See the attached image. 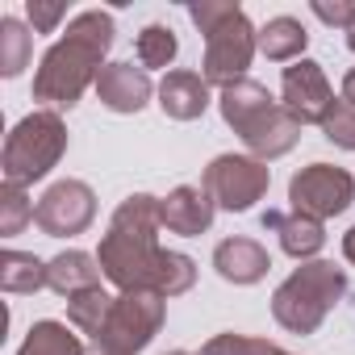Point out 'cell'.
<instances>
[{
	"label": "cell",
	"instance_id": "6da1fadb",
	"mask_svg": "<svg viewBox=\"0 0 355 355\" xmlns=\"http://www.w3.org/2000/svg\"><path fill=\"white\" fill-rule=\"evenodd\" d=\"M159 230V197L150 193H130L113 209L96 247V263L117 293H155L167 301L197 284V263L184 251H163Z\"/></svg>",
	"mask_w": 355,
	"mask_h": 355
},
{
	"label": "cell",
	"instance_id": "7a4b0ae2",
	"mask_svg": "<svg viewBox=\"0 0 355 355\" xmlns=\"http://www.w3.org/2000/svg\"><path fill=\"white\" fill-rule=\"evenodd\" d=\"M117 26L105 9H84L67 21V30L46 46L38 71H34V101L46 109H76L88 88H96L101 71L109 67L105 55L113 51Z\"/></svg>",
	"mask_w": 355,
	"mask_h": 355
},
{
	"label": "cell",
	"instance_id": "3957f363",
	"mask_svg": "<svg viewBox=\"0 0 355 355\" xmlns=\"http://www.w3.org/2000/svg\"><path fill=\"white\" fill-rule=\"evenodd\" d=\"M218 109H222V121L243 138L247 155H255L263 163L288 155L301 142V121L259 80H239V84L222 88Z\"/></svg>",
	"mask_w": 355,
	"mask_h": 355
},
{
	"label": "cell",
	"instance_id": "277c9868",
	"mask_svg": "<svg viewBox=\"0 0 355 355\" xmlns=\"http://www.w3.org/2000/svg\"><path fill=\"white\" fill-rule=\"evenodd\" d=\"M347 297V268L330 259L297 263L272 293V318L288 334H318L330 309Z\"/></svg>",
	"mask_w": 355,
	"mask_h": 355
},
{
	"label": "cell",
	"instance_id": "5b68a950",
	"mask_svg": "<svg viewBox=\"0 0 355 355\" xmlns=\"http://www.w3.org/2000/svg\"><path fill=\"white\" fill-rule=\"evenodd\" d=\"M67 155V121L55 109H34L26 113L9 138H5V155H0V171L5 184H38L59 167V159Z\"/></svg>",
	"mask_w": 355,
	"mask_h": 355
},
{
	"label": "cell",
	"instance_id": "8992f818",
	"mask_svg": "<svg viewBox=\"0 0 355 355\" xmlns=\"http://www.w3.org/2000/svg\"><path fill=\"white\" fill-rule=\"evenodd\" d=\"M163 318H167L163 297H155V293H117V301L105 318V330L92 338V347L105 351V355H138V351L150 347Z\"/></svg>",
	"mask_w": 355,
	"mask_h": 355
},
{
	"label": "cell",
	"instance_id": "52a82bcc",
	"mask_svg": "<svg viewBox=\"0 0 355 355\" xmlns=\"http://www.w3.org/2000/svg\"><path fill=\"white\" fill-rule=\"evenodd\" d=\"M201 189L214 197L218 209L247 214V209H255V201L268 197L272 167L255 155H218V159H209V167L201 175Z\"/></svg>",
	"mask_w": 355,
	"mask_h": 355
},
{
	"label": "cell",
	"instance_id": "ba28073f",
	"mask_svg": "<svg viewBox=\"0 0 355 355\" xmlns=\"http://www.w3.org/2000/svg\"><path fill=\"white\" fill-rule=\"evenodd\" d=\"M259 51V30L251 26V17L243 9H234L218 30L205 34V59H201V76L214 88H230L239 80H247V67Z\"/></svg>",
	"mask_w": 355,
	"mask_h": 355
},
{
	"label": "cell",
	"instance_id": "9c48e42d",
	"mask_svg": "<svg viewBox=\"0 0 355 355\" xmlns=\"http://www.w3.org/2000/svg\"><path fill=\"white\" fill-rule=\"evenodd\" d=\"M351 201H355V175L347 167L309 163V167H301L288 180V205H293V214L326 222V218L347 214Z\"/></svg>",
	"mask_w": 355,
	"mask_h": 355
},
{
	"label": "cell",
	"instance_id": "30bf717a",
	"mask_svg": "<svg viewBox=\"0 0 355 355\" xmlns=\"http://www.w3.org/2000/svg\"><path fill=\"white\" fill-rule=\"evenodd\" d=\"M96 222V193L84 180H55L34 209V226L46 239H76Z\"/></svg>",
	"mask_w": 355,
	"mask_h": 355
},
{
	"label": "cell",
	"instance_id": "8fae6325",
	"mask_svg": "<svg viewBox=\"0 0 355 355\" xmlns=\"http://www.w3.org/2000/svg\"><path fill=\"white\" fill-rule=\"evenodd\" d=\"M280 105L301 121V125H322L330 117V109L338 105L326 71L318 59H297L284 67L280 76Z\"/></svg>",
	"mask_w": 355,
	"mask_h": 355
},
{
	"label": "cell",
	"instance_id": "7c38bea8",
	"mask_svg": "<svg viewBox=\"0 0 355 355\" xmlns=\"http://www.w3.org/2000/svg\"><path fill=\"white\" fill-rule=\"evenodd\" d=\"M159 218H163V230L167 234L201 239V234H209V226L218 218V205H214V197L201 184H180V189H171L159 201Z\"/></svg>",
	"mask_w": 355,
	"mask_h": 355
},
{
	"label": "cell",
	"instance_id": "4fadbf2b",
	"mask_svg": "<svg viewBox=\"0 0 355 355\" xmlns=\"http://www.w3.org/2000/svg\"><path fill=\"white\" fill-rule=\"evenodd\" d=\"M155 92L159 88L150 84V71L134 63H109L96 80V101L109 113H142Z\"/></svg>",
	"mask_w": 355,
	"mask_h": 355
},
{
	"label": "cell",
	"instance_id": "5bb4252c",
	"mask_svg": "<svg viewBox=\"0 0 355 355\" xmlns=\"http://www.w3.org/2000/svg\"><path fill=\"white\" fill-rule=\"evenodd\" d=\"M259 226L276 234L280 251L297 263H309L322 247H326V226L318 218H305V214H284V209H263L259 214Z\"/></svg>",
	"mask_w": 355,
	"mask_h": 355
},
{
	"label": "cell",
	"instance_id": "9a60e30c",
	"mask_svg": "<svg viewBox=\"0 0 355 355\" xmlns=\"http://www.w3.org/2000/svg\"><path fill=\"white\" fill-rule=\"evenodd\" d=\"M214 272L226 280V284H259L268 272H272V255L263 243L247 239V234H234V239H222L214 247Z\"/></svg>",
	"mask_w": 355,
	"mask_h": 355
},
{
	"label": "cell",
	"instance_id": "2e32d148",
	"mask_svg": "<svg viewBox=\"0 0 355 355\" xmlns=\"http://www.w3.org/2000/svg\"><path fill=\"white\" fill-rule=\"evenodd\" d=\"M155 96H159V109H163L171 121H197V117H205V109H209V101H214L205 76H201V71H189V67L167 71Z\"/></svg>",
	"mask_w": 355,
	"mask_h": 355
},
{
	"label": "cell",
	"instance_id": "e0dca14e",
	"mask_svg": "<svg viewBox=\"0 0 355 355\" xmlns=\"http://www.w3.org/2000/svg\"><path fill=\"white\" fill-rule=\"evenodd\" d=\"M101 263L88 251H63L55 259H46V288L59 297H76L88 288H101Z\"/></svg>",
	"mask_w": 355,
	"mask_h": 355
},
{
	"label": "cell",
	"instance_id": "ac0fdd59",
	"mask_svg": "<svg viewBox=\"0 0 355 355\" xmlns=\"http://www.w3.org/2000/svg\"><path fill=\"white\" fill-rule=\"evenodd\" d=\"M0 288L13 293V297H30V293L46 288V263L34 251L5 247L0 251Z\"/></svg>",
	"mask_w": 355,
	"mask_h": 355
},
{
	"label": "cell",
	"instance_id": "d6986e66",
	"mask_svg": "<svg viewBox=\"0 0 355 355\" xmlns=\"http://www.w3.org/2000/svg\"><path fill=\"white\" fill-rule=\"evenodd\" d=\"M305 46H309V34L297 17H272L259 30V55L272 63H297L305 59Z\"/></svg>",
	"mask_w": 355,
	"mask_h": 355
},
{
	"label": "cell",
	"instance_id": "ffe728a7",
	"mask_svg": "<svg viewBox=\"0 0 355 355\" xmlns=\"http://www.w3.org/2000/svg\"><path fill=\"white\" fill-rule=\"evenodd\" d=\"M17 355H88L76 326L71 322H55V318H42L30 326L26 343L17 347Z\"/></svg>",
	"mask_w": 355,
	"mask_h": 355
},
{
	"label": "cell",
	"instance_id": "44dd1931",
	"mask_svg": "<svg viewBox=\"0 0 355 355\" xmlns=\"http://www.w3.org/2000/svg\"><path fill=\"white\" fill-rule=\"evenodd\" d=\"M30 55H34V34L21 17H0V76L5 80H17L26 67H30Z\"/></svg>",
	"mask_w": 355,
	"mask_h": 355
},
{
	"label": "cell",
	"instance_id": "7402d4cb",
	"mask_svg": "<svg viewBox=\"0 0 355 355\" xmlns=\"http://www.w3.org/2000/svg\"><path fill=\"white\" fill-rule=\"evenodd\" d=\"M113 293H105V288H88V293H76V297H67V322L80 330V334H88V338H96L101 330H105V318H109V309H113Z\"/></svg>",
	"mask_w": 355,
	"mask_h": 355
},
{
	"label": "cell",
	"instance_id": "603a6c76",
	"mask_svg": "<svg viewBox=\"0 0 355 355\" xmlns=\"http://www.w3.org/2000/svg\"><path fill=\"white\" fill-rule=\"evenodd\" d=\"M134 55H138V67H146V71H155V67H171L175 55H180V42H175L171 26L150 21V26L138 30V38H134Z\"/></svg>",
	"mask_w": 355,
	"mask_h": 355
},
{
	"label": "cell",
	"instance_id": "cb8c5ba5",
	"mask_svg": "<svg viewBox=\"0 0 355 355\" xmlns=\"http://www.w3.org/2000/svg\"><path fill=\"white\" fill-rule=\"evenodd\" d=\"M34 209L38 205L30 201V193L21 184H5V189H0V234H5V239L21 234L34 222Z\"/></svg>",
	"mask_w": 355,
	"mask_h": 355
},
{
	"label": "cell",
	"instance_id": "d4e9b609",
	"mask_svg": "<svg viewBox=\"0 0 355 355\" xmlns=\"http://www.w3.org/2000/svg\"><path fill=\"white\" fill-rule=\"evenodd\" d=\"M280 347L272 343V338H251V334H234V330H226V334H214L205 347H201V355H276Z\"/></svg>",
	"mask_w": 355,
	"mask_h": 355
},
{
	"label": "cell",
	"instance_id": "484cf974",
	"mask_svg": "<svg viewBox=\"0 0 355 355\" xmlns=\"http://www.w3.org/2000/svg\"><path fill=\"white\" fill-rule=\"evenodd\" d=\"M326 142H334L338 150H355V105L338 96V105L330 109V117L322 121Z\"/></svg>",
	"mask_w": 355,
	"mask_h": 355
},
{
	"label": "cell",
	"instance_id": "4316f807",
	"mask_svg": "<svg viewBox=\"0 0 355 355\" xmlns=\"http://www.w3.org/2000/svg\"><path fill=\"white\" fill-rule=\"evenodd\" d=\"M234 9H239V5H230V0H193V5H189V21H193L201 34H209V30H218Z\"/></svg>",
	"mask_w": 355,
	"mask_h": 355
},
{
	"label": "cell",
	"instance_id": "83f0119b",
	"mask_svg": "<svg viewBox=\"0 0 355 355\" xmlns=\"http://www.w3.org/2000/svg\"><path fill=\"white\" fill-rule=\"evenodd\" d=\"M26 17L34 34H55L59 21L67 17V5H59V0H26Z\"/></svg>",
	"mask_w": 355,
	"mask_h": 355
},
{
	"label": "cell",
	"instance_id": "f1b7e54d",
	"mask_svg": "<svg viewBox=\"0 0 355 355\" xmlns=\"http://www.w3.org/2000/svg\"><path fill=\"white\" fill-rule=\"evenodd\" d=\"M309 13L318 17V21H326V26H334V30H351V21H355V5L351 0H334V5H326V0H313L309 5Z\"/></svg>",
	"mask_w": 355,
	"mask_h": 355
},
{
	"label": "cell",
	"instance_id": "f546056e",
	"mask_svg": "<svg viewBox=\"0 0 355 355\" xmlns=\"http://www.w3.org/2000/svg\"><path fill=\"white\" fill-rule=\"evenodd\" d=\"M343 259H347V263L355 268V226H351V230L343 234Z\"/></svg>",
	"mask_w": 355,
	"mask_h": 355
},
{
	"label": "cell",
	"instance_id": "4dcf8cb0",
	"mask_svg": "<svg viewBox=\"0 0 355 355\" xmlns=\"http://www.w3.org/2000/svg\"><path fill=\"white\" fill-rule=\"evenodd\" d=\"M343 101H351V105H355V67L343 76Z\"/></svg>",
	"mask_w": 355,
	"mask_h": 355
},
{
	"label": "cell",
	"instance_id": "1f68e13d",
	"mask_svg": "<svg viewBox=\"0 0 355 355\" xmlns=\"http://www.w3.org/2000/svg\"><path fill=\"white\" fill-rule=\"evenodd\" d=\"M347 51L355 55V21H351V30H347Z\"/></svg>",
	"mask_w": 355,
	"mask_h": 355
},
{
	"label": "cell",
	"instance_id": "d6a6232c",
	"mask_svg": "<svg viewBox=\"0 0 355 355\" xmlns=\"http://www.w3.org/2000/svg\"><path fill=\"white\" fill-rule=\"evenodd\" d=\"M167 355H193V351H167Z\"/></svg>",
	"mask_w": 355,
	"mask_h": 355
},
{
	"label": "cell",
	"instance_id": "836d02e7",
	"mask_svg": "<svg viewBox=\"0 0 355 355\" xmlns=\"http://www.w3.org/2000/svg\"><path fill=\"white\" fill-rule=\"evenodd\" d=\"M276 355H297V351H284V347H280V351H276Z\"/></svg>",
	"mask_w": 355,
	"mask_h": 355
},
{
	"label": "cell",
	"instance_id": "e575fe53",
	"mask_svg": "<svg viewBox=\"0 0 355 355\" xmlns=\"http://www.w3.org/2000/svg\"><path fill=\"white\" fill-rule=\"evenodd\" d=\"M92 355H105V351H96V347H92Z\"/></svg>",
	"mask_w": 355,
	"mask_h": 355
}]
</instances>
